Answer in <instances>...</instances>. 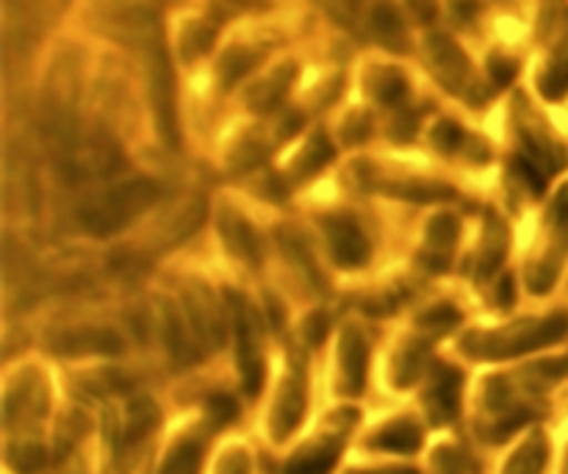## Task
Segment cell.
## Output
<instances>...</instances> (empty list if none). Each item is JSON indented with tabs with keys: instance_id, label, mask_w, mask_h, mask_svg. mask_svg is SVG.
I'll use <instances>...</instances> for the list:
<instances>
[{
	"instance_id": "obj_1",
	"label": "cell",
	"mask_w": 568,
	"mask_h": 474,
	"mask_svg": "<svg viewBox=\"0 0 568 474\" xmlns=\"http://www.w3.org/2000/svg\"><path fill=\"white\" fill-rule=\"evenodd\" d=\"M568 333V316H549V320L519 322L514 327L491 333H475L464 339V350H469L475 359H508V355L530 353L541 350L547 344L560 342Z\"/></svg>"
},
{
	"instance_id": "obj_2",
	"label": "cell",
	"mask_w": 568,
	"mask_h": 474,
	"mask_svg": "<svg viewBox=\"0 0 568 474\" xmlns=\"http://www.w3.org/2000/svg\"><path fill=\"white\" fill-rule=\"evenodd\" d=\"M159 198V186L150 181H133L125 186H116L114 192L105 194L103 200L83 211V222L92 233H114L125 228L133 216L148 211V205Z\"/></svg>"
},
{
	"instance_id": "obj_3",
	"label": "cell",
	"mask_w": 568,
	"mask_h": 474,
	"mask_svg": "<svg viewBox=\"0 0 568 474\" xmlns=\"http://www.w3.org/2000/svg\"><path fill=\"white\" fill-rule=\"evenodd\" d=\"M358 420L355 411H338L333 416V431L322 433L320 438H314L311 444H305L303 450L294 453V458L288 461L286 474H331L333 464H336L338 453L344 447V436L353 427V422Z\"/></svg>"
},
{
	"instance_id": "obj_4",
	"label": "cell",
	"mask_w": 568,
	"mask_h": 474,
	"mask_svg": "<svg viewBox=\"0 0 568 474\" xmlns=\"http://www.w3.org/2000/svg\"><path fill=\"white\" fill-rule=\"evenodd\" d=\"M233 305V325H236L239 339V372H242V386L247 397H255L264 383V364L258 355V333H255V316L244 300L231 294Z\"/></svg>"
},
{
	"instance_id": "obj_5",
	"label": "cell",
	"mask_w": 568,
	"mask_h": 474,
	"mask_svg": "<svg viewBox=\"0 0 568 474\" xmlns=\"http://www.w3.org/2000/svg\"><path fill=\"white\" fill-rule=\"evenodd\" d=\"M325 236L327 244H331V255L336 259L338 266H344V270L366 264V259H369V239L364 236V231H361V225L353 216H327Z\"/></svg>"
},
{
	"instance_id": "obj_6",
	"label": "cell",
	"mask_w": 568,
	"mask_h": 474,
	"mask_svg": "<svg viewBox=\"0 0 568 474\" xmlns=\"http://www.w3.org/2000/svg\"><path fill=\"white\" fill-rule=\"evenodd\" d=\"M305 400H308V394H305L303 366H292V372H288L281 386V394H277L275 409H272L270 427L275 442H283V438L297 431L305 414Z\"/></svg>"
},
{
	"instance_id": "obj_7",
	"label": "cell",
	"mask_w": 568,
	"mask_h": 474,
	"mask_svg": "<svg viewBox=\"0 0 568 474\" xmlns=\"http://www.w3.org/2000/svg\"><path fill=\"white\" fill-rule=\"evenodd\" d=\"M460 403V372L453 366H438L433 375L430 389H427V416L433 425H449L458 416Z\"/></svg>"
},
{
	"instance_id": "obj_8",
	"label": "cell",
	"mask_w": 568,
	"mask_h": 474,
	"mask_svg": "<svg viewBox=\"0 0 568 474\" xmlns=\"http://www.w3.org/2000/svg\"><path fill=\"white\" fill-rule=\"evenodd\" d=\"M366 364H369V353H366V342L358 331H347L338 347V366H342V377H338V389L342 394H361L366 383Z\"/></svg>"
},
{
	"instance_id": "obj_9",
	"label": "cell",
	"mask_w": 568,
	"mask_h": 474,
	"mask_svg": "<svg viewBox=\"0 0 568 474\" xmlns=\"http://www.w3.org/2000/svg\"><path fill=\"white\" fill-rule=\"evenodd\" d=\"M430 61L433 70L438 72L442 83H447L453 92H464L466 81H469V59L460 53L458 44L447 37L430 39Z\"/></svg>"
},
{
	"instance_id": "obj_10",
	"label": "cell",
	"mask_w": 568,
	"mask_h": 474,
	"mask_svg": "<svg viewBox=\"0 0 568 474\" xmlns=\"http://www.w3.org/2000/svg\"><path fill=\"white\" fill-rule=\"evenodd\" d=\"M220 236L225 239V248L233 255H239L247 264H258L261 261V242L255 236L253 225H250L244 216H239L236 211H222L220 216Z\"/></svg>"
},
{
	"instance_id": "obj_11",
	"label": "cell",
	"mask_w": 568,
	"mask_h": 474,
	"mask_svg": "<svg viewBox=\"0 0 568 474\" xmlns=\"http://www.w3.org/2000/svg\"><path fill=\"white\" fill-rule=\"evenodd\" d=\"M205 442H209V433L200 431V427L197 431H189L186 436H181L172 444L159 474H197L200 464H203Z\"/></svg>"
},
{
	"instance_id": "obj_12",
	"label": "cell",
	"mask_w": 568,
	"mask_h": 474,
	"mask_svg": "<svg viewBox=\"0 0 568 474\" xmlns=\"http://www.w3.org/2000/svg\"><path fill=\"white\" fill-rule=\"evenodd\" d=\"M372 31L375 39L388 50H408V33H405L403 17L392 0H377L372 6Z\"/></svg>"
},
{
	"instance_id": "obj_13",
	"label": "cell",
	"mask_w": 568,
	"mask_h": 474,
	"mask_svg": "<svg viewBox=\"0 0 568 474\" xmlns=\"http://www.w3.org/2000/svg\"><path fill=\"white\" fill-rule=\"evenodd\" d=\"M372 447L410 455L422 447V427L414 420H394L372 436Z\"/></svg>"
},
{
	"instance_id": "obj_14",
	"label": "cell",
	"mask_w": 568,
	"mask_h": 474,
	"mask_svg": "<svg viewBox=\"0 0 568 474\" xmlns=\"http://www.w3.org/2000/svg\"><path fill=\"white\" fill-rule=\"evenodd\" d=\"M547 438H544V433L536 431L516 450V455L508 461L503 474H544V470H547Z\"/></svg>"
},
{
	"instance_id": "obj_15",
	"label": "cell",
	"mask_w": 568,
	"mask_h": 474,
	"mask_svg": "<svg viewBox=\"0 0 568 474\" xmlns=\"http://www.w3.org/2000/svg\"><path fill=\"white\" fill-rule=\"evenodd\" d=\"M164 339L170 344L172 355L181 364H192L197 361V350H194V339L183 331V322L172 305H164Z\"/></svg>"
},
{
	"instance_id": "obj_16",
	"label": "cell",
	"mask_w": 568,
	"mask_h": 474,
	"mask_svg": "<svg viewBox=\"0 0 568 474\" xmlns=\"http://www.w3.org/2000/svg\"><path fill=\"white\" fill-rule=\"evenodd\" d=\"M292 78H294V67L283 64L281 70L272 72V75L266 78L258 89H253V94H250V105H253L255 111H270L272 105L281 103V98L286 94Z\"/></svg>"
},
{
	"instance_id": "obj_17",
	"label": "cell",
	"mask_w": 568,
	"mask_h": 474,
	"mask_svg": "<svg viewBox=\"0 0 568 474\" xmlns=\"http://www.w3.org/2000/svg\"><path fill=\"white\" fill-rule=\"evenodd\" d=\"M369 92L375 94L381 103H399V100L405 98V92H408V83H405V75L399 70L383 67V70L372 72Z\"/></svg>"
},
{
	"instance_id": "obj_18",
	"label": "cell",
	"mask_w": 568,
	"mask_h": 474,
	"mask_svg": "<svg viewBox=\"0 0 568 474\" xmlns=\"http://www.w3.org/2000/svg\"><path fill=\"white\" fill-rule=\"evenodd\" d=\"M261 53L253 48H231L220 61V78H222V87H231L236 83L244 72L253 70L258 64Z\"/></svg>"
},
{
	"instance_id": "obj_19",
	"label": "cell",
	"mask_w": 568,
	"mask_h": 474,
	"mask_svg": "<svg viewBox=\"0 0 568 474\" xmlns=\"http://www.w3.org/2000/svg\"><path fill=\"white\" fill-rule=\"evenodd\" d=\"M159 425V411L148 403V400H139L131 405V416H128V431H125V444H139L142 438H148L153 433V427Z\"/></svg>"
},
{
	"instance_id": "obj_20",
	"label": "cell",
	"mask_w": 568,
	"mask_h": 474,
	"mask_svg": "<svg viewBox=\"0 0 568 474\" xmlns=\"http://www.w3.org/2000/svg\"><path fill=\"white\" fill-rule=\"evenodd\" d=\"M120 339L111 336V333H72L61 344V353H111V350H120Z\"/></svg>"
},
{
	"instance_id": "obj_21",
	"label": "cell",
	"mask_w": 568,
	"mask_h": 474,
	"mask_svg": "<svg viewBox=\"0 0 568 474\" xmlns=\"http://www.w3.org/2000/svg\"><path fill=\"white\" fill-rule=\"evenodd\" d=\"M425 355L427 344H408V347L397 355V364H394V383H397V386H410V383L422 375Z\"/></svg>"
},
{
	"instance_id": "obj_22",
	"label": "cell",
	"mask_w": 568,
	"mask_h": 474,
	"mask_svg": "<svg viewBox=\"0 0 568 474\" xmlns=\"http://www.w3.org/2000/svg\"><path fill=\"white\" fill-rule=\"evenodd\" d=\"M544 98L560 100L568 92V53H560L552 64L544 70L541 81H538Z\"/></svg>"
},
{
	"instance_id": "obj_23",
	"label": "cell",
	"mask_w": 568,
	"mask_h": 474,
	"mask_svg": "<svg viewBox=\"0 0 568 474\" xmlns=\"http://www.w3.org/2000/svg\"><path fill=\"white\" fill-rule=\"evenodd\" d=\"M331 159H333V144L327 142L325 133H316V137L308 142V148L300 153L297 172L300 175H311V172L322 170V167H325Z\"/></svg>"
},
{
	"instance_id": "obj_24",
	"label": "cell",
	"mask_w": 568,
	"mask_h": 474,
	"mask_svg": "<svg viewBox=\"0 0 568 474\" xmlns=\"http://www.w3.org/2000/svg\"><path fill=\"white\" fill-rule=\"evenodd\" d=\"M455 239H458V222H455V216H438V220H433L430 231H427V248H430V253H438V259H442L444 250H453ZM444 264H447V259H442Z\"/></svg>"
},
{
	"instance_id": "obj_25",
	"label": "cell",
	"mask_w": 568,
	"mask_h": 474,
	"mask_svg": "<svg viewBox=\"0 0 568 474\" xmlns=\"http://www.w3.org/2000/svg\"><path fill=\"white\" fill-rule=\"evenodd\" d=\"M505 242H508V236H505L503 222H499L497 216H491V222H488L486 253H483V261H480L483 275H486V272L497 270V264L503 261V255H505Z\"/></svg>"
},
{
	"instance_id": "obj_26",
	"label": "cell",
	"mask_w": 568,
	"mask_h": 474,
	"mask_svg": "<svg viewBox=\"0 0 568 474\" xmlns=\"http://www.w3.org/2000/svg\"><path fill=\"white\" fill-rule=\"evenodd\" d=\"M9 464L20 474L39 472L44 464V450L39 444H20L17 450H9Z\"/></svg>"
},
{
	"instance_id": "obj_27",
	"label": "cell",
	"mask_w": 568,
	"mask_h": 474,
	"mask_svg": "<svg viewBox=\"0 0 568 474\" xmlns=\"http://www.w3.org/2000/svg\"><path fill=\"white\" fill-rule=\"evenodd\" d=\"M460 322V314L453 309V305H438V309H430L425 316L419 320L422 327L433 333V336H442L447 333L449 327H455Z\"/></svg>"
},
{
	"instance_id": "obj_28",
	"label": "cell",
	"mask_w": 568,
	"mask_h": 474,
	"mask_svg": "<svg viewBox=\"0 0 568 474\" xmlns=\"http://www.w3.org/2000/svg\"><path fill=\"white\" fill-rule=\"evenodd\" d=\"M464 142H466L464 128H460L458 122H453V120L438 122L436 131H433V144H436L442 153H453V150H458Z\"/></svg>"
},
{
	"instance_id": "obj_29",
	"label": "cell",
	"mask_w": 568,
	"mask_h": 474,
	"mask_svg": "<svg viewBox=\"0 0 568 474\" xmlns=\"http://www.w3.org/2000/svg\"><path fill=\"white\" fill-rule=\"evenodd\" d=\"M205 411H209V414H205V420H209L211 427L231 425V422L236 420V414H239L236 403H233L227 394H216V397H211L209 409H205Z\"/></svg>"
},
{
	"instance_id": "obj_30",
	"label": "cell",
	"mask_w": 568,
	"mask_h": 474,
	"mask_svg": "<svg viewBox=\"0 0 568 474\" xmlns=\"http://www.w3.org/2000/svg\"><path fill=\"white\" fill-rule=\"evenodd\" d=\"M211 42H214V28L203 26V22H194L186 31V37H183V50H186V56L205 53L211 48Z\"/></svg>"
},
{
	"instance_id": "obj_31",
	"label": "cell",
	"mask_w": 568,
	"mask_h": 474,
	"mask_svg": "<svg viewBox=\"0 0 568 474\" xmlns=\"http://www.w3.org/2000/svg\"><path fill=\"white\" fill-rule=\"evenodd\" d=\"M516 70H519L516 61L505 59V56H491V61H488V75L494 78L497 87H508V83L516 78Z\"/></svg>"
},
{
	"instance_id": "obj_32",
	"label": "cell",
	"mask_w": 568,
	"mask_h": 474,
	"mask_svg": "<svg viewBox=\"0 0 568 474\" xmlns=\"http://www.w3.org/2000/svg\"><path fill=\"white\" fill-rule=\"evenodd\" d=\"M372 131V122L366 120V114H353L347 120V125H344V139L347 142H364L366 137H369Z\"/></svg>"
},
{
	"instance_id": "obj_33",
	"label": "cell",
	"mask_w": 568,
	"mask_h": 474,
	"mask_svg": "<svg viewBox=\"0 0 568 474\" xmlns=\"http://www.w3.org/2000/svg\"><path fill=\"white\" fill-rule=\"evenodd\" d=\"M449 11L455 14V20L471 22L480 14V0H449Z\"/></svg>"
},
{
	"instance_id": "obj_34",
	"label": "cell",
	"mask_w": 568,
	"mask_h": 474,
	"mask_svg": "<svg viewBox=\"0 0 568 474\" xmlns=\"http://www.w3.org/2000/svg\"><path fill=\"white\" fill-rule=\"evenodd\" d=\"M220 474H247V455L239 453V450L227 453L220 466Z\"/></svg>"
},
{
	"instance_id": "obj_35",
	"label": "cell",
	"mask_w": 568,
	"mask_h": 474,
	"mask_svg": "<svg viewBox=\"0 0 568 474\" xmlns=\"http://www.w3.org/2000/svg\"><path fill=\"white\" fill-rule=\"evenodd\" d=\"M305 331H308L311 344H320L322 339H325V333H327L325 316H311V320L305 322Z\"/></svg>"
},
{
	"instance_id": "obj_36",
	"label": "cell",
	"mask_w": 568,
	"mask_h": 474,
	"mask_svg": "<svg viewBox=\"0 0 568 474\" xmlns=\"http://www.w3.org/2000/svg\"><path fill=\"white\" fill-rule=\"evenodd\" d=\"M394 137L397 139H410V133L416 131V122H414V117H408V114H403V117H397V122H394Z\"/></svg>"
},
{
	"instance_id": "obj_37",
	"label": "cell",
	"mask_w": 568,
	"mask_h": 474,
	"mask_svg": "<svg viewBox=\"0 0 568 474\" xmlns=\"http://www.w3.org/2000/svg\"><path fill=\"white\" fill-rule=\"evenodd\" d=\"M408 3L422 20H433V14H436V0H408Z\"/></svg>"
},
{
	"instance_id": "obj_38",
	"label": "cell",
	"mask_w": 568,
	"mask_h": 474,
	"mask_svg": "<svg viewBox=\"0 0 568 474\" xmlns=\"http://www.w3.org/2000/svg\"><path fill=\"white\" fill-rule=\"evenodd\" d=\"M349 474H419V472L408 470V466H392V470H358Z\"/></svg>"
},
{
	"instance_id": "obj_39",
	"label": "cell",
	"mask_w": 568,
	"mask_h": 474,
	"mask_svg": "<svg viewBox=\"0 0 568 474\" xmlns=\"http://www.w3.org/2000/svg\"><path fill=\"white\" fill-rule=\"evenodd\" d=\"M499 303L503 305L514 303V281H510V278H505L503 286H499Z\"/></svg>"
},
{
	"instance_id": "obj_40",
	"label": "cell",
	"mask_w": 568,
	"mask_h": 474,
	"mask_svg": "<svg viewBox=\"0 0 568 474\" xmlns=\"http://www.w3.org/2000/svg\"><path fill=\"white\" fill-rule=\"evenodd\" d=\"M564 474H568V461H566V472Z\"/></svg>"
}]
</instances>
